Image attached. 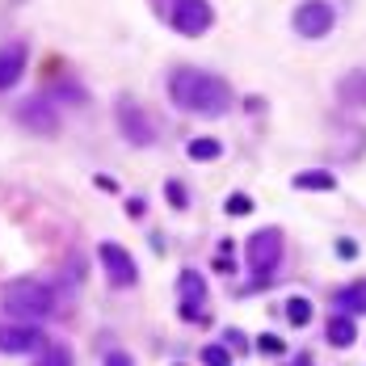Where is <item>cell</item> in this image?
Instances as JSON below:
<instances>
[{"mask_svg":"<svg viewBox=\"0 0 366 366\" xmlns=\"http://www.w3.org/2000/svg\"><path fill=\"white\" fill-rule=\"evenodd\" d=\"M177 286H182V316L185 320H198V316H202V299H206V282H202V274L185 270V274L177 278Z\"/></svg>","mask_w":366,"mask_h":366,"instance_id":"obj_10","label":"cell"},{"mask_svg":"<svg viewBox=\"0 0 366 366\" xmlns=\"http://www.w3.org/2000/svg\"><path fill=\"white\" fill-rule=\"evenodd\" d=\"M202 362L206 366H231V350L228 345H206V350H202Z\"/></svg>","mask_w":366,"mask_h":366,"instance_id":"obj_19","label":"cell"},{"mask_svg":"<svg viewBox=\"0 0 366 366\" xmlns=\"http://www.w3.org/2000/svg\"><path fill=\"white\" fill-rule=\"evenodd\" d=\"M105 366H131V358H127V354H110V362Z\"/></svg>","mask_w":366,"mask_h":366,"instance_id":"obj_23","label":"cell"},{"mask_svg":"<svg viewBox=\"0 0 366 366\" xmlns=\"http://www.w3.org/2000/svg\"><path fill=\"white\" fill-rule=\"evenodd\" d=\"M244 257H249V270L253 274H274L278 261H282V231L278 228H261L249 236V244H244Z\"/></svg>","mask_w":366,"mask_h":366,"instance_id":"obj_3","label":"cell"},{"mask_svg":"<svg viewBox=\"0 0 366 366\" xmlns=\"http://www.w3.org/2000/svg\"><path fill=\"white\" fill-rule=\"evenodd\" d=\"M114 114H118V127H122V135L131 139L135 147H147V143H156V122L139 110L131 97H122L118 105H114Z\"/></svg>","mask_w":366,"mask_h":366,"instance_id":"obj_6","label":"cell"},{"mask_svg":"<svg viewBox=\"0 0 366 366\" xmlns=\"http://www.w3.org/2000/svg\"><path fill=\"white\" fill-rule=\"evenodd\" d=\"M169 97L177 110L202 114V118H219L231 110V85L215 72H202V68H177L169 76Z\"/></svg>","mask_w":366,"mask_h":366,"instance_id":"obj_1","label":"cell"},{"mask_svg":"<svg viewBox=\"0 0 366 366\" xmlns=\"http://www.w3.org/2000/svg\"><path fill=\"white\" fill-rule=\"evenodd\" d=\"M17 122H26V127L38 131V135H55V131H59V114H55V105H51L46 97L21 101V105H17Z\"/></svg>","mask_w":366,"mask_h":366,"instance_id":"obj_8","label":"cell"},{"mask_svg":"<svg viewBox=\"0 0 366 366\" xmlns=\"http://www.w3.org/2000/svg\"><path fill=\"white\" fill-rule=\"evenodd\" d=\"M43 345V333L34 324H0V354H34Z\"/></svg>","mask_w":366,"mask_h":366,"instance_id":"obj_9","label":"cell"},{"mask_svg":"<svg viewBox=\"0 0 366 366\" xmlns=\"http://www.w3.org/2000/svg\"><path fill=\"white\" fill-rule=\"evenodd\" d=\"M337 177L324 173V169H312V173H295V189H333Z\"/></svg>","mask_w":366,"mask_h":366,"instance_id":"obj_16","label":"cell"},{"mask_svg":"<svg viewBox=\"0 0 366 366\" xmlns=\"http://www.w3.org/2000/svg\"><path fill=\"white\" fill-rule=\"evenodd\" d=\"M337 308H341L345 316L366 312V278H362V282H350V286H341V291H337Z\"/></svg>","mask_w":366,"mask_h":366,"instance_id":"obj_13","label":"cell"},{"mask_svg":"<svg viewBox=\"0 0 366 366\" xmlns=\"http://www.w3.org/2000/svg\"><path fill=\"white\" fill-rule=\"evenodd\" d=\"M21 72H26V51L21 46H4L0 51V93L13 89L21 80Z\"/></svg>","mask_w":366,"mask_h":366,"instance_id":"obj_12","label":"cell"},{"mask_svg":"<svg viewBox=\"0 0 366 366\" xmlns=\"http://www.w3.org/2000/svg\"><path fill=\"white\" fill-rule=\"evenodd\" d=\"M286 320L295 324V328H303V324L312 320V303H308L303 295H295V299L286 303Z\"/></svg>","mask_w":366,"mask_h":366,"instance_id":"obj_17","label":"cell"},{"mask_svg":"<svg viewBox=\"0 0 366 366\" xmlns=\"http://www.w3.org/2000/svg\"><path fill=\"white\" fill-rule=\"evenodd\" d=\"M333 4L328 0H303L299 9H295V17H291V26L303 34V38H324L328 30H333Z\"/></svg>","mask_w":366,"mask_h":366,"instance_id":"obj_5","label":"cell"},{"mask_svg":"<svg viewBox=\"0 0 366 366\" xmlns=\"http://www.w3.org/2000/svg\"><path fill=\"white\" fill-rule=\"evenodd\" d=\"M189 160H219L224 156V143L219 139H189Z\"/></svg>","mask_w":366,"mask_h":366,"instance_id":"obj_15","label":"cell"},{"mask_svg":"<svg viewBox=\"0 0 366 366\" xmlns=\"http://www.w3.org/2000/svg\"><path fill=\"white\" fill-rule=\"evenodd\" d=\"M354 337H358V328L350 316H333L328 320V341L337 345V350H345V345H354Z\"/></svg>","mask_w":366,"mask_h":366,"instance_id":"obj_14","label":"cell"},{"mask_svg":"<svg viewBox=\"0 0 366 366\" xmlns=\"http://www.w3.org/2000/svg\"><path fill=\"white\" fill-rule=\"evenodd\" d=\"M169 21L185 38H202L211 30V21H215V9H211V0H177L173 13H169Z\"/></svg>","mask_w":366,"mask_h":366,"instance_id":"obj_4","label":"cell"},{"mask_svg":"<svg viewBox=\"0 0 366 366\" xmlns=\"http://www.w3.org/2000/svg\"><path fill=\"white\" fill-rule=\"evenodd\" d=\"M295 366H312V358H295Z\"/></svg>","mask_w":366,"mask_h":366,"instance_id":"obj_24","label":"cell"},{"mask_svg":"<svg viewBox=\"0 0 366 366\" xmlns=\"http://www.w3.org/2000/svg\"><path fill=\"white\" fill-rule=\"evenodd\" d=\"M169 202H173L177 211H182L185 202H189V198H185V185H182V182H169Z\"/></svg>","mask_w":366,"mask_h":366,"instance_id":"obj_21","label":"cell"},{"mask_svg":"<svg viewBox=\"0 0 366 366\" xmlns=\"http://www.w3.org/2000/svg\"><path fill=\"white\" fill-rule=\"evenodd\" d=\"M97 257H101V266H105V274H110V282L114 286H135V278H139V270H135V261H131V253L122 249V244H101L97 249Z\"/></svg>","mask_w":366,"mask_h":366,"instance_id":"obj_7","label":"cell"},{"mask_svg":"<svg viewBox=\"0 0 366 366\" xmlns=\"http://www.w3.org/2000/svg\"><path fill=\"white\" fill-rule=\"evenodd\" d=\"M4 312L17 316V320H46L55 312V291L38 282V278H21V282H9L4 286Z\"/></svg>","mask_w":366,"mask_h":366,"instance_id":"obj_2","label":"cell"},{"mask_svg":"<svg viewBox=\"0 0 366 366\" xmlns=\"http://www.w3.org/2000/svg\"><path fill=\"white\" fill-rule=\"evenodd\" d=\"M257 350H261V354H282V341H278V337H261Z\"/></svg>","mask_w":366,"mask_h":366,"instance_id":"obj_22","label":"cell"},{"mask_svg":"<svg viewBox=\"0 0 366 366\" xmlns=\"http://www.w3.org/2000/svg\"><path fill=\"white\" fill-rule=\"evenodd\" d=\"M337 101L350 105V110H366V63L337 80Z\"/></svg>","mask_w":366,"mask_h":366,"instance_id":"obj_11","label":"cell"},{"mask_svg":"<svg viewBox=\"0 0 366 366\" xmlns=\"http://www.w3.org/2000/svg\"><path fill=\"white\" fill-rule=\"evenodd\" d=\"M224 211H228V215H249V211H253V198H249V194H231L228 202H224Z\"/></svg>","mask_w":366,"mask_h":366,"instance_id":"obj_20","label":"cell"},{"mask_svg":"<svg viewBox=\"0 0 366 366\" xmlns=\"http://www.w3.org/2000/svg\"><path fill=\"white\" fill-rule=\"evenodd\" d=\"M34 366H72V350L68 345H46Z\"/></svg>","mask_w":366,"mask_h":366,"instance_id":"obj_18","label":"cell"}]
</instances>
